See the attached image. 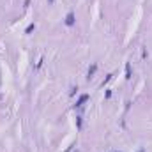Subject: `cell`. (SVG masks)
I'll return each mask as SVG.
<instances>
[{
  "instance_id": "9",
  "label": "cell",
  "mask_w": 152,
  "mask_h": 152,
  "mask_svg": "<svg viewBox=\"0 0 152 152\" xmlns=\"http://www.w3.org/2000/svg\"><path fill=\"white\" fill-rule=\"evenodd\" d=\"M48 2H50V4H53V0H48Z\"/></svg>"
},
{
  "instance_id": "2",
  "label": "cell",
  "mask_w": 152,
  "mask_h": 152,
  "mask_svg": "<svg viewBox=\"0 0 152 152\" xmlns=\"http://www.w3.org/2000/svg\"><path fill=\"white\" fill-rule=\"evenodd\" d=\"M74 21H76L74 12H69V14L66 16V25H67V27H73V25H74Z\"/></svg>"
},
{
  "instance_id": "8",
  "label": "cell",
  "mask_w": 152,
  "mask_h": 152,
  "mask_svg": "<svg viewBox=\"0 0 152 152\" xmlns=\"http://www.w3.org/2000/svg\"><path fill=\"white\" fill-rule=\"evenodd\" d=\"M76 126H78V129L81 127V119H80V117H78V120H76Z\"/></svg>"
},
{
  "instance_id": "3",
  "label": "cell",
  "mask_w": 152,
  "mask_h": 152,
  "mask_svg": "<svg viewBox=\"0 0 152 152\" xmlns=\"http://www.w3.org/2000/svg\"><path fill=\"white\" fill-rule=\"evenodd\" d=\"M96 71H97V64H92L90 69H88V74H87V80H92L94 74H96Z\"/></svg>"
},
{
  "instance_id": "7",
  "label": "cell",
  "mask_w": 152,
  "mask_h": 152,
  "mask_svg": "<svg viewBox=\"0 0 152 152\" xmlns=\"http://www.w3.org/2000/svg\"><path fill=\"white\" fill-rule=\"evenodd\" d=\"M104 97H106V99H110V97H111V90H106V94H104Z\"/></svg>"
},
{
  "instance_id": "1",
  "label": "cell",
  "mask_w": 152,
  "mask_h": 152,
  "mask_svg": "<svg viewBox=\"0 0 152 152\" xmlns=\"http://www.w3.org/2000/svg\"><path fill=\"white\" fill-rule=\"evenodd\" d=\"M88 97H90L88 94H81V96L78 97V101H76V104H74V106H76V108H80V106H83V104H85V103L88 101Z\"/></svg>"
},
{
  "instance_id": "10",
  "label": "cell",
  "mask_w": 152,
  "mask_h": 152,
  "mask_svg": "<svg viewBox=\"0 0 152 152\" xmlns=\"http://www.w3.org/2000/svg\"><path fill=\"white\" fill-rule=\"evenodd\" d=\"M138 152H145V150H138Z\"/></svg>"
},
{
  "instance_id": "6",
  "label": "cell",
  "mask_w": 152,
  "mask_h": 152,
  "mask_svg": "<svg viewBox=\"0 0 152 152\" xmlns=\"http://www.w3.org/2000/svg\"><path fill=\"white\" fill-rule=\"evenodd\" d=\"M76 90H78V87H73V88H71V92H69V94H71V96H74V94H76Z\"/></svg>"
},
{
  "instance_id": "5",
  "label": "cell",
  "mask_w": 152,
  "mask_h": 152,
  "mask_svg": "<svg viewBox=\"0 0 152 152\" xmlns=\"http://www.w3.org/2000/svg\"><path fill=\"white\" fill-rule=\"evenodd\" d=\"M32 30H35V25H34V23H30V25L27 27V30H25V34H30Z\"/></svg>"
},
{
  "instance_id": "4",
  "label": "cell",
  "mask_w": 152,
  "mask_h": 152,
  "mask_svg": "<svg viewBox=\"0 0 152 152\" xmlns=\"http://www.w3.org/2000/svg\"><path fill=\"white\" fill-rule=\"evenodd\" d=\"M126 78H127V80L131 78V66H129V62L126 64Z\"/></svg>"
}]
</instances>
